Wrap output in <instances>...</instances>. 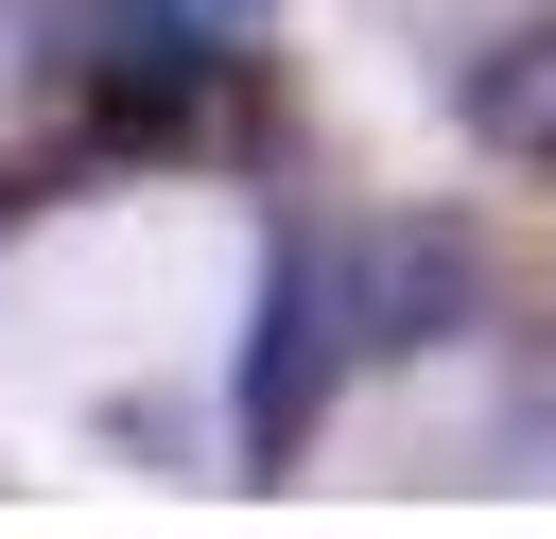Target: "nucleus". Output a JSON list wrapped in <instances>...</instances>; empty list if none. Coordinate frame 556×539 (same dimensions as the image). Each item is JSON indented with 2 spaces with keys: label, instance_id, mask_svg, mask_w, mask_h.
<instances>
[{
  "label": "nucleus",
  "instance_id": "f257e3e1",
  "mask_svg": "<svg viewBox=\"0 0 556 539\" xmlns=\"http://www.w3.org/2000/svg\"><path fill=\"white\" fill-rule=\"evenodd\" d=\"M365 365V330H348V226H313V209H278L261 226V278H243V365H226V452H243V487H278L313 435H330V383Z\"/></svg>",
  "mask_w": 556,
  "mask_h": 539
},
{
  "label": "nucleus",
  "instance_id": "7ed1b4c3",
  "mask_svg": "<svg viewBox=\"0 0 556 539\" xmlns=\"http://www.w3.org/2000/svg\"><path fill=\"white\" fill-rule=\"evenodd\" d=\"M486 313V226L469 209H400V226H348V330L365 365H417Z\"/></svg>",
  "mask_w": 556,
  "mask_h": 539
},
{
  "label": "nucleus",
  "instance_id": "20e7f679",
  "mask_svg": "<svg viewBox=\"0 0 556 539\" xmlns=\"http://www.w3.org/2000/svg\"><path fill=\"white\" fill-rule=\"evenodd\" d=\"M452 104H469V139H486L504 174H556V0H539V17H504V35H469Z\"/></svg>",
  "mask_w": 556,
  "mask_h": 539
},
{
  "label": "nucleus",
  "instance_id": "f03ea898",
  "mask_svg": "<svg viewBox=\"0 0 556 539\" xmlns=\"http://www.w3.org/2000/svg\"><path fill=\"white\" fill-rule=\"evenodd\" d=\"M261 70L208 35V0H104L87 35V156H139V174H191V156H261Z\"/></svg>",
  "mask_w": 556,
  "mask_h": 539
},
{
  "label": "nucleus",
  "instance_id": "423d86ee",
  "mask_svg": "<svg viewBox=\"0 0 556 539\" xmlns=\"http://www.w3.org/2000/svg\"><path fill=\"white\" fill-rule=\"evenodd\" d=\"M504 452H556V330H521L504 365Z\"/></svg>",
  "mask_w": 556,
  "mask_h": 539
},
{
  "label": "nucleus",
  "instance_id": "39448f33",
  "mask_svg": "<svg viewBox=\"0 0 556 539\" xmlns=\"http://www.w3.org/2000/svg\"><path fill=\"white\" fill-rule=\"evenodd\" d=\"M104 0H0V70H87Z\"/></svg>",
  "mask_w": 556,
  "mask_h": 539
},
{
  "label": "nucleus",
  "instance_id": "0eeeda50",
  "mask_svg": "<svg viewBox=\"0 0 556 539\" xmlns=\"http://www.w3.org/2000/svg\"><path fill=\"white\" fill-rule=\"evenodd\" d=\"M208 17H243V0H208Z\"/></svg>",
  "mask_w": 556,
  "mask_h": 539
}]
</instances>
